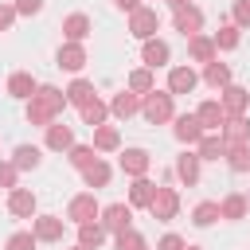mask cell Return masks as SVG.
<instances>
[{"label": "cell", "mask_w": 250, "mask_h": 250, "mask_svg": "<svg viewBox=\"0 0 250 250\" xmlns=\"http://www.w3.org/2000/svg\"><path fill=\"white\" fill-rule=\"evenodd\" d=\"M219 94H223L219 102H223L227 117H242V113L250 109V90H242V86H234V82H230V86H223Z\"/></svg>", "instance_id": "ba28073f"}, {"label": "cell", "mask_w": 250, "mask_h": 250, "mask_svg": "<svg viewBox=\"0 0 250 250\" xmlns=\"http://www.w3.org/2000/svg\"><path fill=\"white\" fill-rule=\"evenodd\" d=\"M215 219H223V215H219V203H211V199L195 203V211H191V223H195V227H211Z\"/></svg>", "instance_id": "8d00e7d4"}, {"label": "cell", "mask_w": 250, "mask_h": 250, "mask_svg": "<svg viewBox=\"0 0 250 250\" xmlns=\"http://www.w3.org/2000/svg\"><path fill=\"white\" fill-rule=\"evenodd\" d=\"M227 164L230 172H250V145H227Z\"/></svg>", "instance_id": "e575fe53"}, {"label": "cell", "mask_w": 250, "mask_h": 250, "mask_svg": "<svg viewBox=\"0 0 250 250\" xmlns=\"http://www.w3.org/2000/svg\"><path fill=\"white\" fill-rule=\"evenodd\" d=\"M176 176H180L188 188H195V184H199V152H180V156H176Z\"/></svg>", "instance_id": "cb8c5ba5"}, {"label": "cell", "mask_w": 250, "mask_h": 250, "mask_svg": "<svg viewBox=\"0 0 250 250\" xmlns=\"http://www.w3.org/2000/svg\"><path fill=\"white\" fill-rule=\"evenodd\" d=\"M117 164H121V172H125V176H133V180H137V176H145V172H148L152 156H148L145 148H125Z\"/></svg>", "instance_id": "d6986e66"}, {"label": "cell", "mask_w": 250, "mask_h": 250, "mask_svg": "<svg viewBox=\"0 0 250 250\" xmlns=\"http://www.w3.org/2000/svg\"><path fill=\"white\" fill-rule=\"evenodd\" d=\"M94 148H98V152H113V148H121V133H117L113 125H98V129H94Z\"/></svg>", "instance_id": "d6a6232c"}, {"label": "cell", "mask_w": 250, "mask_h": 250, "mask_svg": "<svg viewBox=\"0 0 250 250\" xmlns=\"http://www.w3.org/2000/svg\"><path fill=\"white\" fill-rule=\"evenodd\" d=\"M141 113H145L148 125H164V121H172V117H176V109H172V94H168V90H148V94L141 98Z\"/></svg>", "instance_id": "7a4b0ae2"}, {"label": "cell", "mask_w": 250, "mask_h": 250, "mask_svg": "<svg viewBox=\"0 0 250 250\" xmlns=\"http://www.w3.org/2000/svg\"><path fill=\"white\" fill-rule=\"evenodd\" d=\"M188 55H191V62H203V66H207V62H215V59H219V47H215V39H211V35H203V31H199V35H191V39H188Z\"/></svg>", "instance_id": "8fae6325"}, {"label": "cell", "mask_w": 250, "mask_h": 250, "mask_svg": "<svg viewBox=\"0 0 250 250\" xmlns=\"http://www.w3.org/2000/svg\"><path fill=\"white\" fill-rule=\"evenodd\" d=\"M199 160H227V141L219 133H203V141L195 145Z\"/></svg>", "instance_id": "7402d4cb"}, {"label": "cell", "mask_w": 250, "mask_h": 250, "mask_svg": "<svg viewBox=\"0 0 250 250\" xmlns=\"http://www.w3.org/2000/svg\"><path fill=\"white\" fill-rule=\"evenodd\" d=\"M199 86V74L191 70V66H172L168 70V94L176 98V94H191Z\"/></svg>", "instance_id": "4fadbf2b"}, {"label": "cell", "mask_w": 250, "mask_h": 250, "mask_svg": "<svg viewBox=\"0 0 250 250\" xmlns=\"http://www.w3.org/2000/svg\"><path fill=\"white\" fill-rule=\"evenodd\" d=\"M94 160H98V148H94V145H74V148H70V164H74L78 172H82L86 164H94Z\"/></svg>", "instance_id": "f35d334b"}, {"label": "cell", "mask_w": 250, "mask_h": 250, "mask_svg": "<svg viewBox=\"0 0 250 250\" xmlns=\"http://www.w3.org/2000/svg\"><path fill=\"white\" fill-rule=\"evenodd\" d=\"M156 31H160V12H156V8L141 4V8L129 12V35H133V39H152Z\"/></svg>", "instance_id": "3957f363"}, {"label": "cell", "mask_w": 250, "mask_h": 250, "mask_svg": "<svg viewBox=\"0 0 250 250\" xmlns=\"http://www.w3.org/2000/svg\"><path fill=\"white\" fill-rule=\"evenodd\" d=\"M62 105H66V90H55V86H39V90L27 98V121L47 129L51 121H59Z\"/></svg>", "instance_id": "6da1fadb"}, {"label": "cell", "mask_w": 250, "mask_h": 250, "mask_svg": "<svg viewBox=\"0 0 250 250\" xmlns=\"http://www.w3.org/2000/svg\"><path fill=\"white\" fill-rule=\"evenodd\" d=\"M172 133H176V141H184V145H199L207 129H203V121H199L195 113H180L176 125H172Z\"/></svg>", "instance_id": "9c48e42d"}, {"label": "cell", "mask_w": 250, "mask_h": 250, "mask_svg": "<svg viewBox=\"0 0 250 250\" xmlns=\"http://www.w3.org/2000/svg\"><path fill=\"white\" fill-rule=\"evenodd\" d=\"M78 113H82V125L98 129V125H105V117H109V105H105L102 98H90L86 105H78Z\"/></svg>", "instance_id": "4316f807"}, {"label": "cell", "mask_w": 250, "mask_h": 250, "mask_svg": "<svg viewBox=\"0 0 250 250\" xmlns=\"http://www.w3.org/2000/svg\"><path fill=\"white\" fill-rule=\"evenodd\" d=\"M184 250H203V246H184Z\"/></svg>", "instance_id": "c3c4849f"}, {"label": "cell", "mask_w": 250, "mask_h": 250, "mask_svg": "<svg viewBox=\"0 0 250 250\" xmlns=\"http://www.w3.org/2000/svg\"><path fill=\"white\" fill-rule=\"evenodd\" d=\"M62 35H66L70 43H82V39L90 35V16H86V12H70V16L62 20Z\"/></svg>", "instance_id": "44dd1931"}, {"label": "cell", "mask_w": 250, "mask_h": 250, "mask_svg": "<svg viewBox=\"0 0 250 250\" xmlns=\"http://www.w3.org/2000/svg\"><path fill=\"white\" fill-rule=\"evenodd\" d=\"M105 234H109V230H105L102 223H82V227H78V246H86V250H98V246L105 242Z\"/></svg>", "instance_id": "4dcf8cb0"}, {"label": "cell", "mask_w": 250, "mask_h": 250, "mask_svg": "<svg viewBox=\"0 0 250 250\" xmlns=\"http://www.w3.org/2000/svg\"><path fill=\"white\" fill-rule=\"evenodd\" d=\"M230 20H234L238 27H250V0H234V8H230Z\"/></svg>", "instance_id": "b9f144b4"}, {"label": "cell", "mask_w": 250, "mask_h": 250, "mask_svg": "<svg viewBox=\"0 0 250 250\" xmlns=\"http://www.w3.org/2000/svg\"><path fill=\"white\" fill-rule=\"evenodd\" d=\"M141 59H145V66L148 70H160V66H168V59H172V51H168V43L164 39H145V47H141Z\"/></svg>", "instance_id": "7c38bea8"}, {"label": "cell", "mask_w": 250, "mask_h": 250, "mask_svg": "<svg viewBox=\"0 0 250 250\" xmlns=\"http://www.w3.org/2000/svg\"><path fill=\"white\" fill-rule=\"evenodd\" d=\"M47 148L51 152H70L74 148V129L62 125V121H51L47 125Z\"/></svg>", "instance_id": "ac0fdd59"}, {"label": "cell", "mask_w": 250, "mask_h": 250, "mask_svg": "<svg viewBox=\"0 0 250 250\" xmlns=\"http://www.w3.org/2000/svg\"><path fill=\"white\" fill-rule=\"evenodd\" d=\"M148 215H152L156 223H172V219L180 215V191H176V188H156V195H152V203H148Z\"/></svg>", "instance_id": "277c9868"}, {"label": "cell", "mask_w": 250, "mask_h": 250, "mask_svg": "<svg viewBox=\"0 0 250 250\" xmlns=\"http://www.w3.org/2000/svg\"><path fill=\"white\" fill-rule=\"evenodd\" d=\"M102 227H105L109 234L129 230V227H133V207H129V203H109V207H102Z\"/></svg>", "instance_id": "52a82bcc"}, {"label": "cell", "mask_w": 250, "mask_h": 250, "mask_svg": "<svg viewBox=\"0 0 250 250\" xmlns=\"http://www.w3.org/2000/svg\"><path fill=\"white\" fill-rule=\"evenodd\" d=\"M16 16H20L16 4H0V31H8V27L16 23Z\"/></svg>", "instance_id": "f6af8a7d"}, {"label": "cell", "mask_w": 250, "mask_h": 250, "mask_svg": "<svg viewBox=\"0 0 250 250\" xmlns=\"http://www.w3.org/2000/svg\"><path fill=\"white\" fill-rule=\"evenodd\" d=\"M152 195H156V184H152V180H145V176H137V180H133V188H129V207H148V203H152Z\"/></svg>", "instance_id": "83f0119b"}, {"label": "cell", "mask_w": 250, "mask_h": 250, "mask_svg": "<svg viewBox=\"0 0 250 250\" xmlns=\"http://www.w3.org/2000/svg\"><path fill=\"white\" fill-rule=\"evenodd\" d=\"M35 246H39L35 230H16V234L4 242V250H35Z\"/></svg>", "instance_id": "ab89813d"}, {"label": "cell", "mask_w": 250, "mask_h": 250, "mask_svg": "<svg viewBox=\"0 0 250 250\" xmlns=\"http://www.w3.org/2000/svg\"><path fill=\"white\" fill-rule=\"evenodd\" d=\"M16 176H20V168L12 164V160H0V188H16Z\"/></svg>", "instance_id": "60d3db41"}, {"label": "cell", "mask_w": 250, "mask_h": 250, "mask_svg": "<svg viewBox=\"0 0 250 250\" xmlns=\"http://www.w3.org/2000/svg\"><path fill=\"white\" fill-rule=\"evenodd\" d=\"M195 117L203 121V129H207V133H215V129H223V125H227V109H223V102H219V98L203 102V105L195 109Z\"/></svg>", "instance_id": "e0dca14e"}, {"label": "cell", "mask_w": 250, "mask_h": 250, "mask_svg": "<svg viewBox=\"0 0 250 250\" xmlns=\"http://www.w3.org/2000/svg\"><path fill=\"white\" fill-rule=\"evenodd\" d=\"M129 90H133V94H141V98H145L148 90H156V78H152V70H148V66L133 70V74H129Z\"/></svg>", "instance_id": "d590c367"}, {"label": "cell", "mask_w": 250, "mask_h": 250, "mask_svg": "<svg viewBox=\"0 0 250 250\" xmlns=\"http://www.w3.org/2000/svg\"><path fill=\"white\" fill-rule=\"evenodd\" d=\"M31 230H35L39 242H62V219L59 215H35Z\"/></svg>", "instance_id": "9a60e30c"}, {"label": "cell", "mask_w": 250, "mask_h": 250, "mask_svg": "<svg viewBox=\"0 0 250 250\" xmlns=\"http://www.w3.org/2000/svg\"><path fill=\"white\" fill-rule=\"evenodd\" d=\"M211 39H215V47H219V51H234V47L242 43V27H238V23H223Z\"/></svg>", "instance_id": "1f68e13d"}, {"label": "cell", "mask_w": 250, "mask_h": 250, "mask_svg": "<svg viewBox=\"0 0 250 250\" xmlns=\"http://www.w3.org/2000/svg\"><path fill=\"white\" fill-rule=\"evenodd\" d=\"M74 250H86V246H74Z\"/></svg>", "instance_id": "681fc988"}, {"label": "cell", "mask_w": 250, "mask_h": 250, "mask_svg": "<svg viewBox=\"0 0 250 250\" xmlns=\"http://www.w3.org/2000/svg\"><path fill=\"white\" fill-rule=\"evenodd\" d=\"M66 219H70L74 227H82V223H94V219H102V207H98L94 191H82V195H74V199L66 203Z\"/></svg>", "instance_id": "5b68a950"}, {"label": "cell", "mask_w": 250, "mask_h": 250, "mask_svg": "<svg viewBox=\"0 0 250 250\" xmlns=\"http://www.w3.org/2000/svg\"><path fill=\"white\" fill-rule=\"evenodd\" d=\"M246 207H250V199H246L242 191H230V195H227V199L219 203V215L234 223V219H246Z\"/></svg>", "instance_id": "f1b7e54d"}, {"label": "cell", "mask_w": 250, "mask_h": 250, "mask_svg": "<svg viewBox=\"0 0 250 250\" xmlns=\"http://www.w3.org/2000/svg\"><path fill=\"white\" fill-rule=\"evenodd\" d=\"M35 90H39V82H35L27 70H16V74L8 78V94H12V98H20V102H27Z\"/></svg>", "instance_id": "484cf974"}, {"label": "cell", "mask_w": 250, "mask_h": 250, "mask_svg": "<svg viewBox=\"0 0 250 250\" xmlns=\"http://www.w3.org/2000/svg\"><path fill=\"white\" fill-rule=\"evenodd\" d=\"M109 176H113V168H109L102 156H98L94 164H86V168H82V180H86V188H90V191L105 188V184H109Z\"/></svg>", "instance_id": "d4e9b609"}, {"label": "cell", "mask_w": 250, "mask_h": 250, "mask_svg": "<svg viewBox=\"0 0 250 250\" xmlns=\"http://www.w3.org/2000/svg\"><path fill=\"white\" fill-rule=\"evenodd\" d=\"M219 137L227 145H250V121H246V113L242 117H227V125L219 129Z\"/></svg>", "instance_id": "ffe728a7"}, {"label": "cell", "mask_w": 250, "mask_h": 250, "mask_svg": "<svg viewBox=\"0 0 250 250\" xmlns=\"http://www.w3.org/2000/svg\"><path fill=\"white\" fill-rule=\"evenodd\" d=\"M55 66H62V70H70V74H78L82 66H86V47L82 43H62L59 47V55H55Z\"/></svg>", "instance_id": "30bf717a"}, {"label": "cell", "mask_w": 250, "mask_h": 250, "mask_svg": "<svg viewBox=\"0 0 250 250\" xmlns=\"http://www.w3.org/2000/svg\"><path fill=\"white\" fill-rule=\"evenodd\" d=\"M90 98H98V94H94V86H90L86 78H74V82L66 86V102H70V105H86Z\"/></svg>", "instance_id": "836d02e7"}, {"label": "cell", "mask_w": 250, "mask_h": 250, "mask_svg": "<svg viewBox=\"0 0 250 250\" xmlns=\"http://www.w3.org/2000/svg\"><path fill=\"white\" fill-rule=\"evenodd\" d=\"M172 27H176L184 39H191V35H199V31H203V12H199L195 4H184V8H176Z\"/></svg>", "instance_id": "8992f818"}, {"label": "cell", "mask_w": 250, "mask_h": 250, "mask_svg": "<svg viewBox=\"0 0 250 250\" xmlns=\"http://www.w3.org/2000/svg\"><path fill=\"white\" fill-rule=\"evenodd\" d=\"M109 113H113L117 121H129L133 113H141V94H133V90H121V94H113V102H109Z\"/></svg>", "instance_id": "2e32d148"}, {"label": "cell", "mask_w": 250, "mask_h": 250, "mask_svg": "<svg viewBox=\"0 0 250 250\" xmlns=\"http://www.w3.org/2000/svg\"><path fill=\"white\" fill-rule=\"evenodd\" d=\"M12 164H16L20 172H35V168L43 164V148H35V145H16Z\"/></svg>", "instance_id": "603a6c76"}, {"label": "cell", "mask_w": 250, "mask_h": 250, "mask_svg": "<svg viewBox=\"0 0 250 250\" xmlns=\"http://www.w3.org/2000/svg\"><path fill=\"white\" fill-rule=\"evenodd\" d=\"M184 246H188V242H184L180 234H172V230H168V234L156 242V250H184Z\"/></svg>", "instance_id": "7bdbcfd3"}, {"label": "cell", "mask_w": 250, "mask_h": 250, "mask_svg": "<svg viewBox=\"0 0 250 250\" xmlns=\"http://www.w3.org/2000/svg\"><path fill=\"white\" fill-rule=\"evenodd\" d=\"M16 12L20 16H39L43 12V0H16Z\"/></svg>", "instance_id": "ee69618b"}, {"label": "cell", "mask_w": 250, "mask_h": 250, "mask_svg": "<svg viewBox=\"0 0 250 250\" xmlns=\"http://www.w3.org/2000/svg\"><path fill=\"white\" fill-rule=\"evenodd\" d=\"M113 238H117V242H113L117 250H148V246H145V234H141V230H133V227H129V230H121V234H113Z\"/></svg>", "instance_id": "74e56055"}, {"label": "cell", "mask_w": 250, "mask_h": 250, "mask_svg": "<svg viewBox=\"0 0 250 250\" xmlns=\"http://www.w3.org/2000/svg\"><path fill=\"white\" fill-rule=\"evenodd\" d=\"M164 4H172V12H176V8H184V4H191V0H164Z\"/></svg>", "instance_id": "7dc6e473"}, {"label": "cell", "mask_w": 250, "mask_h": 250, "mask_svg": "<svg viewBox=\"0 0 250 250\" xmlns=\"http://www.w3.org/2000/svg\"><path fill=\"white\" fill-rule=\"evenodd\" d=\"M35 191L31 188H12V195H8V211L16 215V219H31L35 215Z\"/></svg>", "instance_id": "5bb4252c"}, {"label": "cell", "mask_w": 250, "mask_h": 250, "mask_svg": "<svg viewBox=\"0 0 250 250\" xmlns=\"http://www.w3.org/2000/svg\"><path fill=\"white\" fill-rule=\"evenodd\" d=\"M117 8H125V12H133V8H141V0H117Z\"/></svg>", "instance_id": "bcb514c9"}, {"label": "cell", "mask_w": 250, "mask_h": 250, "mask_svg": "<svg viewBox=\"0 0 250 250\" xmlns=\"http://www.w3.org/2000/svg\"><path fill=\"white\" fill-rule=\"evenodd\" d=\"M203 82H207L211 90L230 86V66H227V62H219V59H215V62H207V66H203Z\"/></svg>", "instance_id": "f546056e"}]
</instances>
